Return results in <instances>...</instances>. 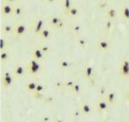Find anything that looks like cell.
<instances>
[{
  "mask_svg": "<svg viewBox=\"0 0 129 122\" xmlns=\"http://www.w3.org/2000/svg\"><path fill=\"white\" fill-rule=\"evenodd\" d=\"M41 72V65L40 61L31 59L26 65V73L30 76H37Z\"/></svg>",
  "mask_w": 129,
  "mask_h": 122,
  "instance_id": "obj_1",
  "label": "cell"
},
{
  "mask_svg": "<svg viewBox=\"0 0 129 122\" xmlns=\"http://www.w3.org/2000/svg\"><path fill=\"white\" fill-rule=\"evenodd\" d=\"M28 33V27L22 22H18L14 25L12 35L15 37H23Z\"/></svg>",
  "mask_w": 129,
  "mask_h": 122,
  "instance_id": "obj_2",
  "label": "cell"
},
{
  "mask_svg": "<svg viewBox=\"0 0 129 122\" xmlns=\"http://www.w3.org/2000/svg\"><path fill=\"white\" fill-rule=\"evenodd\" d=\"M119 74L122 77H129V60L126 57H123L120 60Z\"/></svg>",
  "mask_w": 129,
  "mask_h": 122,
  "instance_id": "obj_3",
  "label": "cell"
},
{
  "mask_svg": "<svg viewBox=\"0 0 129 122\" xmlns=\"http://www.w3.org/2000/svg\"><path fill=\"white\" fill-rule=\"evenodd\" d=\"M84 79L87 80L90 84H94L95 83V68L90 65H86L84 67Z\"/></svg>",
  "mask_w": 129,
  "mask_h": 122,
  "instance_id": "obj_4",
  "label": "cell"
},
{
  "mask_svg": "<svg viewBox=\"0 0 129 122\" xmlns=\"http://www.w3.org/2000/svg\"><path fill=\"white\" fill-rule=\"evenodd\" d=\"M13 76L11 72L4 71L1 74V85L5 89H8L12 86L13 84Z\"/></svg>",
  "mask_w": 129,
  "mask_h": 122,
  "instance_id": "obj_5",
  "label": "cell"
},
{
  "mask_svg": "<svg viewBox=\"0 0 129 122\" xmlns=\"http://www.w3.org/2000/svg\"><path fill=\"white\" fill-rule=\"evenodd\" d=\"M0 11H1V14L3 16H13L14 5L6 3V2H4V3H2L1 7H0Z\"/></svg>",
  "mask_w": 129,
  "mask_h": 122,
  "instance_id": "obj_6",
  "label": "cell"
},
{
  "mask_svg": "<svg viewBox=\"0 0 129 122\" xmlns=\"http://www.w3.org/2000/svg\"><path fill=\"white\" fill-rule=\"evenodd\" d=\"M11 74L13 76L14 78H21L26 73V66H23L22 65H15V67L13 68L11 71Z\"/></svg>",
  "mask_w": 129,
  "mask_h": 122,
  "instance_id": "obj_7",
  "label": "cell"
},
{
  "mask_svg": "<svg viewBox=\"0 0 129 122\" xmlns=\"http://www.w3.org/2000/svg\"><path fill=\"white\" fill-rule=\"evenodd\" d=\"M96 47L98 48V50L102 52H107L110 49L111 44H110V41L106 38H102L97 41Z\"/></svg>",
  "mask_w": 129,
  "mask_h": 122,
  "instance_id": "obj_8",
  "label": "cell"
},
{
  "mask_svg": "<svg viewBox=\"0 0 129 122\" xmlns=\"http://www.w3.org/2000/svg\"><path fill=\"white\" fill-rule=\"evenodd\" d=\"M96 110L98 113H106L108 110H109V104L105 101L104 98L103 99H100V100L97 101L96 102Z\"/></svg>",
  "mask_w": 129,
  "mask_h": 122,
  "instance_id": "obj_9",
  "label": "cell"
},
{
  "mask_svg": "<svg viewBox=\"0 0 129 122\" xmlns=\"http://www.w3.org/2000/svg\"><path fill=\"white\" fill-rule=\"evenodd\" d=\"M63 20H64L63 18L60 17L59 16H52L47 19V22H48V25L52 28H58L60 22Z\"/></svg>",
  "mask_w": 129,
  "mask_h": 122,
  "instance_id": "obj_10",
  "label": "cell"
},
{
  "mask_svg": "<svg viewBox=\"0 0 129 122\" xmlns=\"http://www.w3.org/2000/svg\"><path fill=\"white\" fill-rule=\"evenodd\" d=\"M53 29L52 28H47V27H45L41 31V33L38 34L39 37L41 38L42 40H48V39L51 38L53 36Z\"/></svg>",
  "mask_w": 129,
  "mask_h": 122,
  "instance_id": "obj_11",
  "label": "cell"
},
{
  "mask_svg": "<svg viewBox=\"0 0 129 122\" xmlns=\"http://www.w3.org/2000/svg\"><path fill=\"white\" fill-rule=\"evenodd\" d=\"M45 21L43 19H36L34 22V32L36 34H39L41 33V31L45 28Z\"/></svg>",
  "mask_w": 129,
  "mask_h": 122,
  "instance_id": "obj_12",
  "label": "cell"
},
{
  "mask_svg": "<svg viewBox=\"0 0 129 122\" xmlns=\"http://www.w3.org/2000/svg\"><path fill=\"white\" fill-rule=\"evenodd\" d=\"M45 57V53H43V51L41 50V48L40 47V46L35 47L33 50L32 53V58L38 61H41V59H43Z\"/></svg>",
  "mask_w": 129,
  "mask_h": 122,
  "instance_id": "obj_13",
  "label": "cell"
},
{
  "mask_svg": "<svg viewBox=\"0 0 129 122\" xmlns=\"http://www.w3.org/2000/svg\"><path fill=\"white\" fill-rule=\"evenodd\" d=\"M79 110L82 115H89L91 113H92V107H91L89 103H86V102H84L80 105L79 107Z\"/></svg>",
  "mask_w": 129,
  "mask_h": 122,
  "instance_id": "obj_14",
  "label": "cell"
},
{
  "mask_svg": "<svg viewBox=\"0 0 129 122\" xmlns=\"http://www.w3.org/2000/svg\"><path fill=\"white\" fill-rule=\"evenodd\" d=\"M66 15L70 18H73L80 15V9L78 6L73 5L71 9L66 13Z\"/></svg>",
  "mask_w": 129,
  "mask_h": 122,
  "instance_id": "obj_15",
  "label": "cell"
},
{
  "mask_svg": "<svg viewBox=\"0 0 129 122\" xmlns=\"http://www.w3.org/2000/svg\"><path fill=\"white\" fill-rule=\"evenodd\" d=\"M117 10L114 8H109L105 11L104 17L105 19H109V20H114L117 16Z\"/></svg>",
  "mask_w": 129,
  "mask_h": 122,
  "instance_id": "obj_16",
  "label": "cell"
},
{
  "mask_svg": "<svg viewBox=\"0 0 129 122\" xmlns=\"http://www.w3.org/2000/svg\"><path fill=\"white\" fill-rule=\"evenodd\" d=\"M73 64L67 59H60L59 61V68L62 71H67L72 66Z\"/></svg>",
  "mask_w": 129,
  "mask_h": 122,
  "instance_id": "obj_17",
  "label": "cell"
},
{
  "mask_svg": "<svg viewBox=\"0 0 129 122\" xmlns=\"http://www.w3.org/2000/svg\"><path fill=\"white\" fill-rule=\"evenodd\" d=\"M69 90H70V92L72 93V95L74 97L80 96L81 92H82V87H81L80 84H77V83H76V84H75Z\"/></svg>",
  "mask_w": 129,
  "mask_h": 122,
  "instance_id": "obj_18",
  "label": "cell"
},
{
  "mask_svg": "<svg viewBox=\"0 0 129 122\" xmlns=\"http://www.w3.org/2000/svg\"><path fill=\"white\" fill-rule=\"evenodd\" d=\"M37 84H38V83H35L34 81H28L25 84V90H26V91L29 92L31 94H34L35 89L37 87Z\"/></svg>",
  "mask_w": 129,
  "mask_h": 122,
  "instance_id": "obj_19",
  "label": "cell"
},
{
  "mask_svg": "<svg viewBox=\"0 0 129 122\" xmlns=\"http://www.w3.org/2000/svg\"><path fill=\"white\" fill-rule=\"evenodd\" d=\"M105 101L110 105L114 104V102H115V99H116V96H115V93L113 91H109L106 94V96H104Z\"/></svg>",
  "mask_w": 129,
  "mask_h": 122,
  "instance_id": "obj_20",
  "label": "cell"
},
{
  "mask_svg": "<svg viewBox=\"0 0 129 122\" xmlns=\"http://www.w3.org/2000/svg\"><path fill=\"white\" fill-rule=\"evenodd\" d=\"M60 4H61V7L64 13H66L74 5L73 3L72 2V0H61V3Z\"/></svg>",
  "mask_w": 129,
  "mask_h": 122,
  "instance_id": "obj_21",
  "label": "cell"
},
{
  "mask_svg": "<svg viewBox=\"0 0 129 122\" xmlns=\"http://www.w3.org/2000/svg\"><path fill=\"white\" fill-rule=\"evenodd\" d=\"M45 85L42 84H41V83H38V84H37V87L36 89H35V91L34 92L35 96H37V97H40V96H43V92L45 91Z\"/></svg>",
  "mask_w": 129,
  "mask_h": 122,
  "instance_id": "obj_22",
  "label": "cell"
},
{
  "mask_svg": "<svg viewBox=\"0 0 129 122\" xmlns=\"http://www.w3.org/2000/svg\"><path fill=\"white\" fill-rule=\"evenodd\" d=\"M23 14H24V10L22 6L18 5H14V12H13L14 17H19V16H22Z\"/></svg>",
  "mask_w": 129,
  "mask_h": 122,
  "instance_id": "obj_23",
  "label": "cell"
},
{
  "mask_svg": "<svg viewBox=\"0 0 129 122\" xmlns=\"http://www.w3.org/2000/svg\"><path fill=\"white\" fill-rule=\"evenodd\" d=\"M71 30L75 35H79V34L82 32V26L79 23H74L71 27Z\"/></svg>",
  "mask_w": 129,
  "mask_h": 122,
  "instance_id": "obj_24",
  "label": "cell"
},
{
  "mask_svg": "<svg viewBox=\"0 0 129 122\" xmlns=\"http://www.w3.org/2000/svg\"><path fill=\"white\" fill-rule=\"evenodd\" d=\"M14 29V26L10 25L9 23H4L2 25V31H3L5 34H12Z\"/></svg>",
  "mask_w": 129,
  "mask_h": 122,
  "instance_id": "obj_25",
  "label": "cell"
},
{
  "mask_svg": "<svg viewBox=\"0 0 129 122\" xmlns=\"http://www.w3.org/2000/svg\"><path fill=\"white\" fill-rule=\"evenodd\" d=\"M113 23H114L113 20L105 19V21L103 23V28L106 31H109L110 29H112V28H113Z\"/></svg>",
  "mask_w": 129,
  "mask_h": 122,
  "instance_id": "obj_26",
  "label": "cell"
},
{
  "mask_svg": "<svg viewBox=\"0 0 129 122\" xmlns=\"http://www.w3.org/2000/svg\"><path fill=\"white\" fill-rule=\"evenodd\" d=\"M77 43H78V45L81 48H86L87 45H88V42H87L86 39L81 36H78V38H77Z\"/></svg>",
  "mask_w": 129,
  "mask_h": 122,
  "instance_id": "obj_27",
  "label": "cell"
},
{
  "mask_svg": "<svg viewBox=\"0 0 129 122\" xmlns=\"http://www.w3.org/2000/svg\"><path fill=\"white\" fill-rule=\"evenodd\" d=\"M10 58V53H8L7 50L6 51H3V52H0V60H1L2 63H5L7 62V60L9 59Z\"/></svg>",
  "mask_w": 129,
  "mask_h": 122,
  "instance_id": "obj_28",
  "label": "cell"
},
{
  "mask_svg": "<svg viewBox=\"0 0 129 122\" xmlns=\"http://www.w3.org/2000/svg\"><path fill=\"white\" fill-rule=\"evenodd\" d=\"M121 15L124 20L128 21L129 20V7L126 5H125L123 9L121 10Z\"/></svg>",
  "mask_w": 129,
  "mask_h": 122,
  "instance_id": "obj_29",
  "label": "cell"
},
{
  "mask_svg": "<svg viewBox=\"0 0 129 122\" xmlns=\"http://www.w3.org/2000/svg\"><path fill=\"white\" fill-rule=\"evenodd\" d=\"M7 50V44H6V40L5 38L1 37L0 38V52L6 51Z\"/></svg>",
  "mask_w": 129,
  "mask_h": 122,
  "instance_id": "obj_30",
  "label": "cell"
},
{
  "mask_svg": "<svg viewBox=\"0 0 129 122\" xmlns=\"http://www.w3.org/2000/svg\"><path fill=\"white\" fill-rule=\"evenodd\" d=\"M75 84H76V82H75L74 80H67V81H66L64 83V87H66L68 90H70Z\"/></svg>",
  "mask_w": 129,
  "mask_h": 122,
  "instance_id": "obj_31",
  "label": "cell"
},
{
  "mask_svg": "<svg viewBox=\"0 0 129 122\" xmlns=\"http://www.w3.org/2000/svg\"><path fill=\"white\" fill-rule=\"evenodd\" d=\"M40 47L41 48V50L43 51V53H45V54H47V53L49 52L50 50V48L47 46H45V45H42V46H40Z\"/></svg>",
  "mask_w": 129,
  "mask_h": 122,
  "instance_id": "obj_32",
  "label": "cell"
},
{
  "mask_svg": "<svg viewBox=\"0 0 129 122\" xmlns=\"http://www.w3.org/2000/svg\"><path fill=\"white\" fill-rule=\"evenodd\" d=\"M5 2H6V3L8 4H10V5H13L16 3H17V0H5Z\"/></svg>",
  "mask_w": 129,
  "mask_h": 122,
  "instance_id": "obj_33",
  "label": "cell"
},
{
  "mask_svg": "<svg viewBox=\"0 0 129 122\" xmlns=\"http://www.w3.org/2000/svg\"><path fill=\"white\" fill-rule=\"evenodd\" d=\"M53 122H64L63 119L59 117H55L54 119H53Z\"/></svg>",
  "mask_w": 129,
  "mask_h": 122,
  "instance_id": "obj_34",
  "label": "cell"
},
{
  "mask_svg": "<svg viewBox=\"0 0 129 122\" xmlns=\"http://www.w3.org/2000/svg\"><path fill=\"white\" fill-rule=\"evenodd\" d=\"M41 119H42L45 122H48V121L50 120V119L47 116V115H43V116H42V117H41Z\"/></svg>",
  "mask_w": 129,
  "mask_h": 122,
  "instance_id": "obj_35",
  "label": "cell"
},
{
  "mask_svg": "<svg viewBox=\"0 0 129 122\" xmlns=\"http://www.w3.org/2000/svg\"><path fill=\"white\" fill-rule=\"evenodd\" d=\"M126 100L129 102V88L127 89V90L126 92Z\"/></svg>",
  "mask_w": 129,
  "mask_h": 122,
  "instance_id": "obj_36",
  "label": "cell"
},
{
  "mask_svg": "<svg viewBox=\"0 0 129 122\" xmlns=\"http://www.w3.org/2000/svg\"><path fill=\"white\" fill-rule=\"evenodd\" d=\"M33 122H45V121L43 120V119H41V118H39V119H36L35 120H34Z\"/></svg>",
  "mask_w": 129,
  "mask_h": 122,
  "instance_id": "obj_37",
  "label": "cell"
},
{
  "mask_svg": "<svg viewBox=\"0 0 129 122\" xmlns=\"http://www.w3.org/2000/svg\"><path fill=\"white\" fill-rule=\"evenodd\" d=\"M55 1L56 0H45V2H47V3H48V4H53Z\"/></svg>",
  "mask_w": 129,
  "mask_h": 122,
  "instance_id": "obj_38",
  "label": "cell"
},
{
  "mask_svg": "<svg viewBox=\"0 0 129 122\" xmlns=\"http://www.w3.org/2000/svg\"><path fill=\"white\" fill-rule=\"evenodd\" d=\"M21 1H22V0H17V2H21Z\"/></svg>",
  "mask_w": 129,
  "mask_h": 122,
  "instance_id": "obj_39",
  "label": "cell"
},
{
  "mask_svg": "<svg viewBox=\"0 0 129 122\" xmlns=\"http://www.w3.org/2000/svg\"><path fill=\"white\" fill-rule=\"evenodd\" d=\"M118 122H120V121H118Z\"/></svg>",
  "mask_w": 129,
  "mask_h": 122,
  "instance_id": "obj_40",
  "label": "cell"
}]
</instances>
